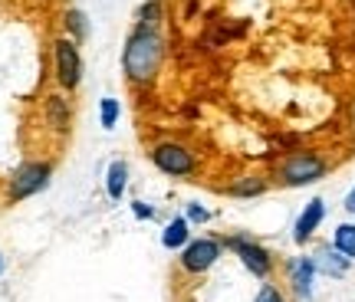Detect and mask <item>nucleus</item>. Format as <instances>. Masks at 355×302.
Returning <instances> with one entry per match:
<instances>
[{
    "label": "nucleus",
    "mask_w": 355,
    "mask_h": 302,
    "mask_svg": "<svg viewBox=\"0 0 355 302\" xmlns=\"http://www.w3.org/2000/svg\"><path fill=\"white\" fill-rule=\"evenodd\" d=\"M191 243V224H188V217L184 214H178L171 217L165 224V230H162V247L171 253H181L184 247Z\"/></svg>",
    "instance_id": "obj_12"
},
{
    "label": "nucleus",
    "mask_w": 355,
    "mask_h": 302,
    "mask_svg": "<svg viewBox=\"0 0 355 302\" xmlns=\"http://www.w3.org/2000/svg\"><path fill=\"white\" fill-rule=\"evenodd\" d=\"M322 220H326V201H322V197H313V201L300 211L296 224H293V240H296L300 247H306L309 240L316 237V230L322 226Z\"/></svg>",
    "instance_id": "obj_11"
},
{
    "label": "nucleus",
    "mask_w": 355,
    "mask_h": 302,
    "mask_svg": "<svg viewBox=\"0 0 355 302\" xmlns=\"http://www.w3.org/2000/svg\"><path fill=\"white\" fill-rule=\"evenodd\" d=\"M0 273H3V256H0Z\"/></svg>",
    "instance_id": "obj_23"
},
{
    "label": "nucleus",
    "mask_w": 355,
    "mask_h": 302,
    "mask_svg": "<svg viewBox=\"0 0 355 302\" xmlns=\"http://www.w3.org/2000/svg\"><path fill=\"white\" fill-rule=\"evenodd\" d=\"M119 118H122V102L115 99V96H102L99 99V125H102V132H115Z\"/></svg>",
    "instance_id": "obj_17"
},
{
    "label": "nucleus",
    "mask_w": 355,
    "mask_h": 302,
    "mask_svg": "<svg viewBox=\"0 0 355 302\" xmlns=\"http://www.w3.org/2000/svg\"><path fill=\"white\" fill-rule=\"evenodd\" d=\"M224 256V243L217 237H191V243L178 253V263L188 276H204L217 266V260Z\"/></svg>",
    "instance_id": "obj_7"
},
{
    "label": "nucleus",
    "mask_w": 355,
    "mask_h": 302,
    "mask_svg": "<svg viewBox=\"0 0 355 302\" xmlns=\"http://www.w3.org/2000/svg\"><path fill=\"white\" fill-rule=\"evenodd\" d=\"M168 56V43L162 30L155 26L135 24L125 33V46H122V76L132 89H152L162 66Z\"/></svg>",
    "instance_id": "obj_1"
},
{
    "label": "nucleus",
    "mask_w": 355,
    "mask_h": 302,
    "mask_svg": "<svg viewBox=\"0 0 355 302\" xmlns=\"http://www.w3.org/2000/svg\"><path fill=\"white\" fill-rule=\"evenodd\" d=\"M53 69H56V82L66 92H76L83 86V53H79V43L69 37H60L53 43Z\"/></svg>",
    "instance_id": "obj_6"
},
{
    "label": "nucleus",
    "mask_w": 355,
    "mask_h": 302,
    "mask_svg": "<svg viewBox=\"0 0 355 302\" xmlns=\"http://www.w3.org/2000/svg\"><path fill=\"white\" fill-rule=\"evenodd\" d=\"M309 256H313V266H316L319 276L345 279V276H349V269H352V260H349V256H343V253L336 250L332 243H319Z\"/></svg>",
    "instance_id": "obj_10"
},
{
    "label": "nucleus",
    "mask_w": 355,
    "mask_h": 302,
    "mask_svg": "<svg viewBox=\"0 0 355 302\" xmlns=\"http://www.w3.org/2000/svg\"><path fill=\"white\" fill-rule=\"evenodd\" d=\"M148 158L152 164L168 177H191L198 175V154L191 151V145L178 139H162L155 141L152 148H148Z\"/></svg>",
    "instance_id": "obj_3"
},
{
    "label": "nucleus",
    "mask_w": 355,
    "mask_h": 302,
    "mask_svg": "<svg viewBox=\"0 0 355 302\" xmlns=\"http://www.w3.org/2000/svg\"><path fill=\"white\" fill-rule=\"evenodd\" d=\"M266 188H270V181H266L263 175H241L227 184V194L230 197L247 201V197H260V194H266Z\"/></svg>",
    "instance_id": "obj_13"
},
{
    "label": "nucleus",
    "mask_w": 355,
    "mask_h": 302,
    "mask_svg": "<svg viewBox=\"0 0 355 302\" xmlns=\"http://www.w3.org/2000/svg\"><path fill=\"white\" fill-rule=\"evenodd\" d=\"M184 217H188V224L191 226H204V224H211V211L204 207V204H188V211H184Z\"/></svg>",
    "instance_id": "obj_19"
},
{
    "label": "nucleus",
    "mask_w": 355,
    "mask_h": 302,
    "mask_svg": "<svg viewBox=\"0 0 355 302\" xmlns=\"http://www.w3.org/2000/svg\"><path fill=\"white\" fill-rule=\"evenodd\" d=\"M352 125H355V105H352Z\"/></svg>",
    "instance_id": "obj_24"
},
{
    "label": "nucleus",
    "mask_w": 355,
    "mask_h": 302,
    "mask_svg": "<svg viewBox=\"0 0 355 302\" xmlns=\"http://www.w3.org/2000/svg\"><path fill=\"white\" fill-rule=\"evenodd\" d=\"M50 177H53V164L50 161H24L7 181V201L20 204L26 197H33L40 190L50 188Z\"/></svg>",
    "instance_id": "obj_4"
},
{
    "label": "nucleus",
    "mask_w": 355,
    "mask_h": 302,
    "mask_svg": "<svg viewBox=\"0 0 355 302\" xmlns=\"http://www.w3.org/2000/svg\"><path fill=\"white\" fill-rule=\"evenodd\" d=\"M63 26H66V37L76 39V43H83V39L89 37V20H86V13L76 10V7H69V10L63 13Z\"/></svg>",
    "instance_id": "obj_18"
},
{
    "label": "nucleus",
    "mask_w": 355,
    "mask_h": 302,
    "mask_svg": "<svg viewBox=\"0 0 355 302\" xmlns=\"http://www.w3.org/2000/svg\"><path fill=\"white\" fill-rule=\"evenodd\" d=\"M329 243L343 253V256H349V260L355 263V224H349V220H345V224H339L336 230H332Z\"/></svg>",
    "instance_id": "obj_16"
},
{
    "label": "nucleus",
    "mask_w": 355,
    "mask_h": 302,
    "mask_svg": "<svg viewBox=\"0 0 355 302\" xmlns=\"http://www.w3.org/2000/svg\"><path fill=\"white\" fill-rule=\"evenodd\" d=\"M128 161L122 158H115L109 168H105V194L112 197V201H122L125 197V188H128Z\"/></svg>",
    "instance_id": "obj_14"
},
{
    "label": "nucleus",
    "mask_w": 355,
    "mask_h": 302,
    "mask_svg": "<svg viewBox=\"0 0 355 302\" xmlns=\"http://www.w3.org/2000/svg\"><path fill=\"white\" fill-rule=\"evenodd\" d=\"M343 207H345V214H352V217H355V188L349 190V194H345V204H343Z\"/></svg>",
    "instance_id": "obj_22"
},
{
    "label": "nucleus",
    "mask_w": 355,
    "mask_h": 302,
    "mask_svg": "<svg viewBox=\"0 0 355 302\" xmlns=\"http://www.w3.org/2000/svg\"><path fill=\"white\" fill-rule=\"evenodd\" d=\"M326 171H329V161L319 151H290L277 164V181L283 188H309L322 181Z\"/></svg>",
    "instance_id": "obj_2"
},
{
    "label": "nucleus",
    "mask_w": 355,
    "mask_h": 302,
    "mask_svg": "<svg viewBox=\"0 0 355 302\" xmlns=\"http://www.w3.org/2000/svg\"><path fill=\"white\" fill-rule=\"evenodd\" d=\"M227 250H234V256L243 263V269L257 279H270L273 276V253L266 250L263 243H257L254 237L247 233H230V237L220 240Z\"/></svg>",
    "instance_id": "obj_5"
},
{
    "label": "nucleus",
    "mask_w": 355,
    "mask_h": 302,
    "mask_svg": "<svg viewBox=\"0 0 355 302\" xmlns=\"http://www.w3.org/2000/svg\"><path fill=\"white\" fill-rule=\"evenodd\" d=\"M162 20H165V3L162 0H141L139 10H135V24L162 30Z\"/></svg>",
    "instance_id": "obj_15"
},
{
    "label": "nucleus",
    "mask_w": 355,
    "mask_h": 302,
    "mask_svg": "<svg viewBox=\"0 0 355 302\" xmlns=\"http://www.w3.org/2000/svg\"><path fill=\"white\" fill-rule=\"evenodd\" d=\"M254 302H286V299H283V292H279L273 283H263V286L257 290Z\"/></svg>",
    "instance_id": "obj_20"
},
{
    "label": "nucleus",
    "mask_w": 355,
    "mask_h": 302,
    "mask_svg": "<svg viewBox=\"0 0 355 302\" xmlns=\"http://www.w3.org/2000/svg\"><path fill=\"white\" fill-rule=\"evenodd\" d=\"M128 207H132V214L139 217V220H155V207H152V204H145V201H132Z\"/></svg>",
    "instance_id": "obj_21"
},
{
    "label": "nucleus",
    "mask_w": 355,
    "mask_h": 302,
    "mask_svg": "<svg viewBox=\"0 0 355 302\" xmlns=\"http://www.w3.org/2000/svg\"><path fill=\"white\" fill-rule=\"evenodd\" d=\"M43 118H46L50 132H56L60 139H66V135L73 132V102L66 99L63 92H50V96L43 99Z\"/></svg>",
    "instance_id": "obj_9"
},
{
    "label": "nucleus",
    "mask_w": 355,
    "mask_h": 302,
    "mask_svg": "<svg viewBox=\"0 0 355 302\" xmlns=\"http://www.w3.org/2000/svg\"><path fill=\"white\" fill-rule=\"evenodd\" d=\"M286 276H290V290L296 302H313V290H316V266L313 256H293L286 263Z\"/></svg>",
    "instance_id": "obj_8"
}]
</instances>
